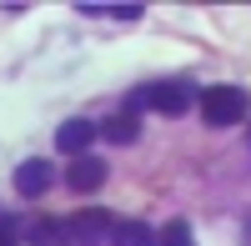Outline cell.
Here are the masks:
<instances>
[{"mask_svg": "<svg viewBox=\"0 0 251 246\" xmlns=\"http://www.w3.org/2000/svg\"><path fill=\"white\" fill-rule=\"evenodd\" d=\"M196 106V91L186 86V80H151V86H141L136 96H131V106L126 111H161V116H186Z\"/></svg>", "mask_w": 251, "mask_h": 246, "instance_id": "obj_1", "label": "cell"}, {"mask_svg": "<svg viewBox=\"0 0 251 246\" xmlns=\"http://www.w3.org/2000/svg\"><path fill=\"white\" fill-rule=\"evenodd\" d=\"M196 106L206 116V126H236V121H246V91L241 86H206L196 96Z\"/></svg>", "mask_w": 251, "mask_h": 246, "instance_id": "obj_2", "label": "cell"}, {"mask_svg": "<svg viewBox=\"0 0 251 246\" xmlns=\"http://www.w3.org/2000/svg\"><path fill=\"white\" fill-rule=\"evenodd\" d=\"M50 186H55V166H50L46 156L20 161V166H15V191H20V196H46Z\"/></svg>", "mask_w": 251, "mask_h": 246, "instance_id": "obj_3", "label": "cell"}, {"mask_svg": "<svg viewBox=\"0 0 251 246\" xmlns=\"http://www.w3.org/2000/svg\"><path fill=\"white\" fill-rule=\"evenodd\" d=\"M91 141H96V121H86V116L60 121V131H55V146L66 151L71 161H75V156H91Z\"/></svg>", "mask_w": 251, "mask_h": 246, "instance_id": "obj_4", "label": "cell"}, {"mask_svg": "<svg viewBox=\"0 0 251 246\" xmlns=\"http://www.w3.org/2000/svg\"><path fill=\"white\" fill-rule=\"evenodd\" d=\"M106 161H100V156H75L71 161V166H66V186L71 191H100V186H106Z\"/></svg>", "mask_w": 251, "mask_h": 246, "instance_id": "obj_5", "label": "cell"}, {"mask_svg": "<svg viewBox=\"0 0 251 246\" xmlns=\"http://www.w3.org/2000/svg\"><path fill=\"white\" fill-rule=\"evenodd\" d=\"M96 136H106L111 146H131V141L141 136V116H136V111H116V116H106V121L96 126Z\"/></svg>", "mask_w": 251, "mask_h": 246, "instance_id": "obj_6", "label": "cell"}, {"mask_svg": "<svg viewBox=\"0 0 251 246\" xmlns=\"http://www.w3.org/2000/svg\"><path fill=\"white\" fill-rule=\"evenodd\" d=\"M106 226H116V221H111V211H80V216H71L66 221V236H100V231H106Z\"/></svg>", "mask_w": 251, "mask_h": 246, "instance_id": "obj_7", "label": "cell"}, {"mask_svg": "<svg viewBox=\"0 0 251 246\" xmlns=\"http://www.w3.org/2000/svg\"><path fill=\"white\" fill-rule=\"evenodd\" d=\"M111 241L116 246H156V231L146 221H116L111 226Z\"/></svg>", "mask_w": 251, "mask_h": 246, "instance_id": "obj_8", "label": "cell"}, {"mask_svg": "<svg viewBox=\"0 0 251 246\" xmlns=\"http://www.w3.org/2000/svg\"><path fill=\"white\" fill-rule=\"evenodd\" d=\"M25 236H30V246H66V241H71V236H66V221H50V216H46V221H30Z\"/></svg>", "mask_w": 251, "mask_h": 246, "instance_id": "obj_9", "label": "cell"}, {"mask_svg": "<svg viewBox=\"0 0 251 246\" xmlns=\"http://www.w3.org/2000/svg\"><path fill=\"white\" fill-rule=\"evenodd\" d=\"M156 246H196V241H191V226H186V221H166V231L156 236Z\"/></svg>", "mask_w": 251, "mask_h": 246, "instance_id": "obj_10", "label": "cell"}, {"mask_svg": "<svg viewBox=\"0 0 251 246\" xmlns=\"http://www.w3.org/2000/svg\"><path fill=\"white\" fill-rule=\"evenodd\" d=\"M0 246H15V236H10V231H5V226H0Z\"/></svg>", "mask_w": 251, "mask_h": 246, "instance_id": "obj_11", "label": "cell"}]
</instances>
